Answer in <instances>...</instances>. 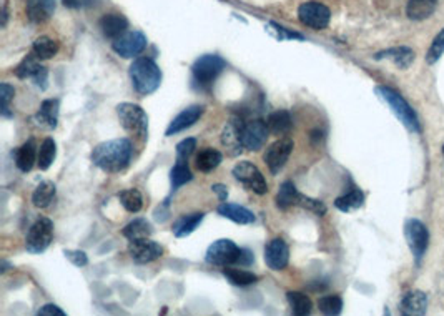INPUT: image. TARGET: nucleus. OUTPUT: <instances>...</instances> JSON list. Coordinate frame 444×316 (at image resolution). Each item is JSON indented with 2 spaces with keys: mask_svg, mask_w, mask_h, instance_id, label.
<instances>
[{
  "mask_svg": "<svg viewBox=\"0 0 444 316\" xmlns=\"http://www.w3.org/2000/svg\"><path fill=\"white\" fill-rule=\"evenodd\" d=\"M37 315L38 316H66V313H63V311L60 310L57 305L42 306V308L37 311Z\"/></svg>",
  "mask_w": 444,
  "mask_h": 316,
  "instance_id": "46",
  "label": "nucleus"
},
{
  "mask_svg": "<svg viewBox=\"0 0 444 316\" xmlns=\"http://www.w3.org/2000/svg\"><path fill=\"white\" fill-rule=\"evenodd\" d=\"M59 112H60V102L57 98H50L44 100L40 104V109L33 117V120L38 127L47 128V130H54L59 123Z\"/></svg>",
  "mask_w": 444,
  "mask_h": 316,
  "instance_id": "18",
  "label": "nucleus"
},
{
  "mask_svg": "<svg viewBox=\"0 0 444 316\" xmlns=\"http://www.w3.org/2000/svg\"><path fill=\"white\" fill-rule=\"evenodd\" d=\"M223 276H225V278L235 286H248L258 281V276L255 275V273L247 271V270H238V268L227 267L225 270H223Z\"/></svg>",
  "mask_w": 444,
  "mask_h": 316,
  "instance_id": "36",
  "label": "nucleus"
},
{
  "mask_svg": "<svg viewBox=\"0 0 444 316\" xmlns=\"http://www.w3.org/2000/svg\"><path fill=\"white\" fill-rule=\"evenodd\" d=\"M112 49H114V52L120 55V57L133 58L146 49V37L145 33H141L140 31H127L123 35H120L112 42Z\"/></svg>",
  "mask_w": 444,
  "mask_h": 316,
  "instance_id": "10",
  "label": "nucleus"
},
{
  "mask_svg": "<svg viewBox=\"0 0 444 316\" xmlns=\"http://www.w3.org/2000/svg\"><path fill=\"white\" fill-rule=\"evenodd\" d=\"M298 198H300V191L296 190L295 183L286 180L280 185V190L277 193V198H275V202H277V207L280 208V210H288V208L291 207H298Z\"/></svg>",
  "mask_w": 444,
  "mask_h": 316,
  "instance_id": "25",
  "label": "nucleus"
},
{
  "mask_svg": "<svg viewBox=\"0 0 444 316\" xmlns=\"http://www.w3.org/2000/svg\"><path fill=\"white\" fill-rule=\"evenodd\" d=\"M443 155H444V147H443Z\"/></svg>",
  "mask_w": 444,
  "mask_h": 316,
  "instance_id": "50",
  "label": "nucleus"
},
{
  "mask_svg": "<svg viewBox=\"0 0 444 316\" xmlns=\"http://www.w3.org/2000/svg\"><path fill=\"white\" fill-rule=\"evenodd\" d=\"M240 253L241 248L236 245L235 242L231 240H217L215 243H211L206 250V263L215 264V267H231V264H238L240 262Z\"/></svg>",
  "mask_w": 444,
  "mask_h": 316,
  "instance_id": "6",
  "label": "nucleus"
},
{
  "mask_svg": "<svg viewBox=\"0 0 444 316\" xmlns=\"http://www.w3.org/2000/svg\"><path fill=\"white\" fill-rule=\"evenodd\" d=\"M211 190L215 191V193L218 195V198H220V202H227V198H228V190H227V187L225 185H213L211 187Z\"/></svg>",
  "mask_w": 444,
  "mask_h": 316,
  "instance_id": "48",
  "label": "nucleus"
},
{
  "mask_svg": "<svg viewBox=\"0 0 444 316\" xmlns=\"http://www.w3.org/2000/svg\"><path fill=\"white\" fill-rule=\"evenodd\" d=\"M128 253H130L133 262L145 264L160 258L163 255V248L157 242L150 240V238H139V240L130 242V245H128Z\"/></svg>",
  "mask_w": 444,
  "mask_h": 316,
  "instance_id": "13",
  "label": "nucleus"
},
{
  "mask_svg": "<svg viewBox=\"0 0 444 316\" xmlns=\"http://www.w3.org/2000/svg\"><path fill=\"white\" fill-rule=\"evenodd\" d=\"M223 161V155L215 148H205L197 155V168L204 173L213 172L217 166Z\"/></svg>",
  "mask_w": 444,
  "mask_h": 316,
  "instance_id": "29",
  "label": "nucleus"
},
{
  "mask_svg": "<svg viewBox=\"0 0 444 316\" xmlns=\"http://www.w3.org/2000/svg\"><path fill=\"white\" fill-rule=\"evenodd\" d=\"M404 235H406L408 245L411 248L413 255L420 262L422 256H424L426 250H428V230H426V226L420 220H408L406 225H404Z\"/></svg>",
  "mask_w": 444,
  "mask_h": 316,
  "instance_id": "12",
  "label": "nucleus"
},
{
  "mask_svg": "<svg viewBox=\"0 0 444 316\" xmlns=\"http://www.w3.org/2000/svg\"><path fill=\"white\" fill-rule=\"evenodd\" d=\"M197 148V140L195 139H185L176 145V161H187L190 157L193 155Z\"/></svg>",
  "mask_w": 444,
  "mask_h": 316,
  "instance_id": "44",
  "label": "nucleus"
},
{
  "mask_svg": "<svg viewBox=\"0 0 444 316\" xmlns=\"http://www.w3.org/2000/svg\"><path fill=\"white\" fill-rule=\"evenodd\" d=\"M193 175L190 172L187 161H176V165L171 168L170 172V182H171V190H178L180 187L185 183L192 182Z\"/></svg>",
  "mask_w": 444,
  "mask_h": 316,
  "instance_id": "38",
  "label": "nucleus"
},
{
  "mask_svg": "<svg viewBox=\"0 0 444 316\" xmlns=\"http://www.w3.org/2000/svg\"><path fill=\"white\" fill-rule=\"evenodd\" d=\"M117 115L125 130L140 136V139H146V134H148V117H146L145 110L140 105L123 102V104L117 106Z\"/></svg>",
  "mask_w": 444,
  "mask_h": 316,
  "instance_id": "4",
  "label": "nucleus"
},
{
  "mask_svg": "<svg viewBox=\"0 0 444 316\" xmlns=\"http://www.w3.org/2000/svg\"><path fill=\"white\" fill-rule=\"evenodd\" d=\"M443 54H444V29L438 33L436 37H434L433 44H431L428 50V55H426V62L436 63L439 58H441Z\"/></svg>",
  "mask_w": 444,
  "mask_h": 316,
  "instance_id": "41",
  "label": "nucleus"
},
{
  "mask_svg": "<svg viewBox=\"0 0 444 316\" xmlns=\"http://www.w3.org/2000/svg\"><path fill=\"white\" fill-rule=\"evenodd\" d=\"M55 157H57V145H55L54 139H45L42 142L40 148H38V157L37 164L40 170H49L52 164H54Z\"/></svg>",
  "mask_w": 444,
  "mask_h": 316,
  "instance_id": "35",
  "label": "nucleus"
},
{
  "mask_svg": "<svg viewBox=\"0 0 444 316\" xmlns=\"http://www.w3.org/2000/svg\"><path fill=\"white\" fill-rule=\"evenodd\" d=\"M120 203L123 205V208L130 213H139L144 207V196L137 189H128L118 193Z\"/></svg>",
  "mask_w": 444,
  "mask_h": 316,
  "instance_id": "37",
  "label": "nucleus"
},
{
  "mask_svg": "<svg viewBox=\"0 0 444 316\" xmlns=\"http://www.w3.org/2000/svg\"><path fill=\"white\" fill-rule=\"evenodd\" d=\"M204 113H205V106H201V105H192V106H188V109L182 110V112L176 115L174 120L170 122V125H168L165 135L167 136L176 135V134H180V132H183V130H187V128L193 127L198 120H200L201 115Z\"/></svg>",
  "mask_w": 444,
  "mask_h": 316,
  "instance_id": "17",
  "label": "nucleus"
},
{
  "mask_svg": "<svg viewBox=\"0 0 444 316\" xmlns=\"http://www.w3.org/2000/svg\"><path fill=\"white\" fill-rule=\"evenodd\" d=\"M128 74H130L133 88L141 97L157 92L162 84V70L152 58L140 57L133 61Z\"/></svg>",
  "mask_w": 444,
  "mask_h": 316,
  "instance_id": "2",
  "label": "nucleus"
},
{
  "mask_svg": "<svg viewBox=\"0 0 444 316\" xmlns=\"http://www.w3.org/2000/svg\"><path fill=\"white\" fill-rule=\"evenodd\" d=\"M40 63H37L36 57L33 55H27V57L24 58L22 62L19 63L15 68V75L19 77V79H33L36 77V74L38 70H40Z\"/></svg>",
  "mask_w": 444,
  "mask_h": 316,
  "instance_id": "40",
  "label": "nucleus"
},
{
  "mask_svg": "<svg viewBox=\"0 0 444 316\" xmlns=\"http://www.w3.org/2000/svg\"><path fill=\"white\" fill-rule=\"evenodd\" d=\"M225 67L227 63L220 55H204V57L197 58V62L193 63V79L200 85H211L218 79V75L225 70Z\"/></svg>",
  "mask_w": 444,
  "mask_h": 316,
  "instance_id": "7",
  "label": "nucleus"
},
{
  "mask_svg": "<svg viewBox=\"0 0 444 316\" xmlns=\"http://www.w3.org/2000/svg\"><path fill=\"white\" fill-rule=\"evenodd\" d=\"M428 306V297L422 292H409L401 300V313L403 315H422Z\"/></svg>",
  "mask_w": 444,
  "mask_h": 316,
  "instance_id": "23",
  "label": "nucleus"
},
{
  "mask_svg": "<svg viewBox=\"0 0 444 316\" xmlns=\"http://www.w3.org/2000/svg\"><path fill=\"white\" fill-rule=\"evenodd\" d=\"M376 93L383 102H386V104L390 105V109L393 110V113L409 128V130L413 132L421 130L416 112L411 109V105H409L408 102L399 95V93H396L395 90H391V88L388 87H376Z\"/></svg>",
  "mask_w": 444,
  "mask_h": 316,
  "instance_id": "3",
  "label": "nucleus"
},
{
  "mask_svg": "<svg viewBox=\"0 0 444 316\" xmlns=\"http://www.w3.org/2000/svg\"><path fill=\"white\" fill-rule=\"evenodd\" d=\"M132 142L128 139H115L103 142L93 148V165L107 173H118L128 166L132 160Z\"/></svg>",
  "mask_w": 444,
  "mask_h": 316,
  "instance_id": "1",
  "label": "nucleus"
},
{
  "mask_svg": "<svg viewBox=\"0 0 444 316\" xmlns=\"http://www.w3.org/2000/svg\"><path fill=\"white\" fill-rule=\"evenodd\" d=\"M266 125H268L270 128V134L273 135L288 134L293 125L291 115L288 110H277V112L268 115V118H266Z\"/></svg>",
  "mask_w": 444,
  "mask_h": 316,
  "instance_id": "27",
  "label": "nucleus"
},
{
  "mask_svg": "<svg viewBox=\"0 0 444 316\" xmlns=\"http://www.w3.org/2000/svg\"><path fill=\"white\" fill-rule=\"evenodd\" d=\"M66 256L68 260H70V263H73L75 264V267H79V268H82V267H85V264L89 263V258H87V255L84 253V251H72V250H66Z\"/></svg>",
  "mask_w": 444,
  "mask_h": 316,
  "instance_id": "45",
  "label": "nucleus"
},
{
  "mask_svg": "<svg viewBox=\"0 0 444 316\" xmlns=\"http://www.w3.org/2000/svg\"><path fill=\"white\" fill-rule=\"evenodd\" d=\"M33 55L40 61H49V58H54L59 52V42L54 40L50 37H38L36 42H33Z\"/></svg>",
  "mask_w": 444,
  "mask_h": 316,
  "instance_id": "31",
  "label": "nucleus"
},
{
  "mask_svg": "<svg viewBox=\"0 0 444 316\" xmlns=\"http://www.w3.org/2000/svg\"><path fill=\"white\" fill-rule=\"evenodd\" d=\"M286 300L290 303L291 313L296 316H306L312 313L313 310V303L306 297L305 293L300 292H288L286 293Z\"/></svg>",
  "mask_w": 444,
  "mask_h": 316,
  "instance_id": "32",
  "label": "nucleus"
},
{
  "mask_svg": "<svg viewBox=\"0 0 444 316\" xmlns=\"http://www.w3.org/2000/svg\"><path fill=\"white\" fill-rule=\"evenodd\" d=\"M298 19L301 24L313 31H323L330 25L331 12L325 3L312 0V2L301 3L298 8Z\"/></svg>",
  "mask_w": 444,
  "mask_h": 316,
  "instance_id": "8",
  "label": "nucleus"
},
{
  "mask_svg": "<svg viewBox=\"0 0 444 316\" xmlns=\"http://www.w3.org/2000/svg\"><path fill=\"white\" fill-rule=\"evenodd\" d=\"M386 57L391 58V61H393L399 68H406L411 65L415 55H413V50L408 49V47H398V49L386 50V52H379L376 55L378 61H381V58H386Z\"/></svg>",
  "mask_w": 444,
  "mask_h": 316,
  "instance_id": "33",
  "label": "nucleus"
},
{
  "mask_svg": "<svg viewBox=\"0 0 444 316\" xmlns=\"http://www.w3.org/2000/svg\"><path fill=\"white\" fill-rule=\"evenodd\" d=\"M243 130H245V123L240 120V118H230L227 122V125L223 127L222 132V143L223 147L227 148L228 153L231 157L240 155L241 150L245 148L243 145Z\"/></svg>",
  "mask_w": 444,
  "mask_h": 316,
  "instance_id": "14",
  "label": "nucleus"
},
{
  "mask_svg": "<svg viewBox=\"0 0 444 316\" xmlns=\"http://www.w3.org/2000/svg\"><path fill=\"white\" fill-rule=\"evenodd\" d=\"M298 207L305 208V210H309L313 213H316L318 216H323L326 213V205L320 202V200H314V198H309V196H305L300 193V198H298Z\"/></svg>",
  "mask_w": 444,
  "mask_h": 316,
  "instance_id": "42",
  "label": "nucleus"
},
{
  "mask_svg": "<svg viewBox=\"0 0 444 316\" xmlns=\"http://www.w3.org/2000/svg\"><path fill=\"white\" fill-rule=\"evenodd\" d=\"M55 193H57V189H55V183L50 180L42 182L40 185L33 190L32 193V203L36 205L37 208H47L49 205L54 202Z\"/></svg>",
  "mask_w": 444,
  "mask_h": 316,
  "instance_id": "28",
  "label": "nucleus"
},
{
  "mask_svg": "<svg viewBox=\"0 0 444 316\" xmlns=\"http://www.w3.org/2000/svg\"><path fill=\"white\" fill-rule=\"evenodd\" d=\"M27 17L33 24H44L54 15L55 0H27Z\"/></svg>",
  "mask_w": 444,
  "mask_h": 316,
  "instance_id": "20",
  "label": "nucleus"
},
{
  "mask_svg": "<svg viewBox=\"0 0 444 316\" xmlns=\"http://www.w3.org/2000/svg\"><path fill=\"white\" fill-rule=\"evenodd\" d=\"M438 0H409L406 15L411 20H426L436 12Z\"/></svg>",
  "mask_w": 444,
  "mask_h": 316,
  "instance_id": "24",
  "label": "nucleus"
},
{
  "mask_svg": "<svg viewBox=\"0 0 444 316\" xmlns=\"http://www.w3.org/2000/svg\"><path fill=\"white\" fill-rule=\"evenodd\" d=\"M153 233L152 225L145 219H135L130 221L125 228L122 230V235L127 240H139V238H148Z\"/></svg>",
  "mask_w": 444,
  "mask_h": 316,
  "instance_id": "30",
  "label": "nucleus"
},
{
  "mask_svg": "<svg viewBox=\"0 0 444 316\" xmlns=\"http://www.w3.org/2000/svg\"><path fill=\"white\" fill-rule=\"evenodd\" d=\"M205 219V213H192V215H183L174 223V235L176 238H185L192 235L198 228Z\"/></svg>",
  "mask_w": 444,
  "mask_h": 316,
  "instance_id": "26",
  "label": "nucleus"
},
{
  "mask_svg": "<svg viewBox=\"0 0 444 316\" xmlns=\"http://www.w3.org/2000/svg\"><path fill=\"white\" fill-rule=\"evenodd\" d=\"M37 157L38 153H37L36 140L30 139L22 145V147H19L15 150V165L19 166L20 172L27 173L33 168V164L37 161Z\"/></svg>",
  "mask_w": 444,
  "mask_h": 316,
  "instance_id": "22",
  "label": "nucleus"
},
{
  "mask_svg": "<svg viewBox=\"0 0 444 316\" xmlns=\"http://www.w3.org/2000/svg\"><path fill=\"white\" fill-rule=\"evenodd\" d=\"M218 213L238 225H250L257 220L255 215H253V212H250L248 208L241 207V205H236V203L222 202V205L218 207Z\"/></svg>",
  "mask_w": 444,
  "mask_h": 316,
  "instance_id": "21",
  "label": "nucleus"
},
{
  "mask_svg": "<svg viewBox=\"0 0 444 316\" xmlns=\"http://www.w3.org/2000/svg\"><path fill=\"white\" fill-rule=\"evenodd\" d=\"M63 6L68 7V8H80L84 6H87L89 0H62Z\"/></svg>",
  "mask_w": 444,
  "mask_h": 316,
  "instance_id": "49",
  "label": "nucleus"
},
{
  "mask_svg": "<svg viewBox=\"0 0 444 316\" xmlns=\"http://www.w3.org/2000/svg\"><path fill=\"white\" fill-rule=\"evenodd\" d=\"M293 147H295V143H293L291 139H280L270 145L263 158H265V164L268 165L271 173L278 175L282 172L283 166L286 165L288 158L291 155Z\"/></svg>",
  "mask_w": 444,
  "mask_h": 316,
  "instance_id": "11",
  "label": "nucleus"
},
{
  "mask_svg": "<svg viewBox=\"0 0 444 316\" xmlns=\"http://www.w3.org/2000/svg\"><path fill=\"white\" fill-rule=\"evenodd\" d=\"M318 308H320L323 315H339L343 310L342 297H338V294H326V297H321L320 300H318Z\"/></svg>",
  "mask_w": 444,
  "mask_h": 316,
  "instance_id": "39",
  "label": "nucleus"
},
{
  "mask_svg": "<svg viewBox=\"0 0 444 316\" xmlns=\"http://www.w3.org/2000/svg\"><path fill=\"white\" fill-rule=\"evenodd\" d=\"M98 25H100L103 35H105L107 38H112V40H115V38H118L120 35H123V33L127 32L128 20L120 14H107L102 17Z\"/></svg>",
  "mask_w": 444,
  "mask_h": 316,
  "instance_id": "19",
  "label": "nucleus"
},
{
  "mask_svg": "<svg viewBox=\"0 0 444 316\" xmlns=\"http://www.w3.org/2000/svg\"><path fill=\"white\" fill-rule=\"evenodd\" d=\"M234 177L240 183H243L248 190H252L257 195H265L268 191V183H266L263 173L258 170L257 165H253L252 161L243 160L238 161L234 166Z\"/></svg>",
  "mask_w": 444,
  "mask_h": 316,
  "instance_id": "9",
  "label": "nucleus"
},
{
  "mask_svg": "<svg viewBox=\"0 0 444 316\" xmlns=\"http://www.w3.org/2000/svg\"><path fill=\"white\" fill-rule=\"evenodd\" d=\"M365 203V195L361 190H353L350 191V193L339 196V198H336L335 202V207L338 208V210H342L344 213L348 212H353V210H358V208L363 207Z\"/></svg>",
  "mask_w": 444,
  "mask_h": 316,
  "instance_id": "34",
  "label": "nucleus"
},
{
  "mask_svg": "<svg viewBox=\"0 0 444 316\" xmlns=\"http://www.w3.org/2000/svg\"><path fill=\"white\" fill-rule=\"evenodd\" d=\"M290 262V248L282 238H273L265 248V263L270 270H284Z\"/></svg>",
  "mask_w": 444,
  "mask_h": 316,
  "instance_id": "15",
  "label": "nucleus"
},
{
  "mask_svg": "<svg viewBox=\"0 0 444 316\" xmlns=\"http://www.w3.org/2000/svg\"><path fill=\"white\" fill-rule=\"evenodd\" d=\"M270 135V128L266 122L253 120L248 125H245L243 130V145L250 152H258L263 145L266 143V139Z\"/></svg>",
  "mask_w": 444,
  "mask_h": 316,
  "instance_id": "16",
  "label": "nucleus"
},
{
  "mask_svg": "<svg viewBox=\"0 0 444 316\" xmlns=\"http://www.w3.org/2000/svg\"><path fill=\"white\" fill-rule=\"evenodd\" d=\"M252 263H255V255H253V251L248 248H241L240 262H238L240 267H250Z\"/></svg>",
  "mask_w": 444,
  "mask_h": 316,
  "instance_id": "47",
  "label": "nucleus"
},
{
  "mask_svg": "<svg viewBox=\"0 0 444 316\" xmlns=\"http://www.w3.org/2000/svg\"><path fill=\"white\" fill-rule=\"evenodd\" d=\"M54 240V223L50 219H38L36 223L29 228L25 237V248L29 253L38 255L44 253Z\"/></svg>",
  "mask_w": 444,
  "mask_h": 316,
  "instance_id": "5",
  "label": "nucleus"
},
{
  "mask_svg": "<svg viewBox=\"0 0 444 316\" xmlns=\"http://www.w3.org/2000/svg\"><path fill=\"white\" fill-rule=\"evenodd\" d=\"M15 95V90L12 85L2 84L0 85V98H2V115L7 118H12L14 115L10 113V102Z\"/></svg>",
  "mask_w": 444,
  "mask_h": 316,
  "instance_id": "43",
  "label": "nucleus"
}]
</instances>
